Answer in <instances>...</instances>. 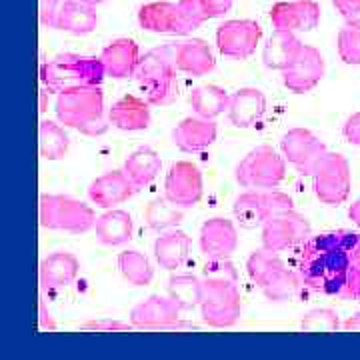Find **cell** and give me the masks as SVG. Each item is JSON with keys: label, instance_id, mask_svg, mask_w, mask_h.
<instances>
[{"label": "cell", "instance_id": "cell-1", "mask_svg": "<svg viewBox=\"0 0 360 360\" xmlns=\"http://www.w3.org/2000/svg\"><path fill=\"white\" fill-rule=\"evenodd\" d=\"M296 272L312 292L360 300V234L352 231L310 234L298 246Z\"/></svg>", "mask_w": 360, "mask_h": 360}, {"label": "cell", "instance_id": "cell-2", "mask_svg": "<svg viewBox=\"0 0 360 360\" xmlns=\"http://www.w3.org/2000/svg\"><path fill=\"white\" fill-rule=\"evenodd\" d=\"M54 110L60 124L86 136H101L110 127L101 86H72L58 92Z\"/></svg>", "mask_w": 360, "mask_h": 360}, {"label": "cell", "instance_id": "cell-3", "mask_svg": "<svg viewBox=\"0 0 360 360\" xmlns=\"http://www.w3.org/2000/svg\"><path fill=\"white\" fill-rule=\"evenodd\" d=\"M106 75L101 56L65 52L40 66V80L49 92H63L72 86H101Z\"/></svg>", "mask_w": 360, "mask_h": 360}, {"label": "cell", "instance_id": "cell-4", "mask_svg": "<svg viewBox=\"0 0 360 360\" xmlns=\"http://www.w3.org/2000/svg\"><path fill=\"white\" fill-rule=\"evenodd\" d=\"M174 52L176 44H165L148 51L141 56L139 66L134 70V78L146 90L148 103L155 106H165L172 103L176 92H179V82H176V63H174Z\"/></svg>", "mask_w": 360, "mask_h": 360}, {"label": "cell", "instance_id": "cell-5", "mask_svg": "<svg viewBox=\"0 0 360 360\" xmlns=\"http://www.w3.org/2000/svg\"><path fill=\"white\" fill-rule=\"evenodd\" d=\"M40 226L49 231L84 234L94 229L96 214L86 202L65 194H42L39 200Z\"/></svg>", "mask_w": 360, "mask_h": 360}, {"label": "cell", "instance_id": "cell-6", "mask_svg": "<svg viewBox=\"0 0 360 360\" xmlns=\"http://www.w3.org/2000/svg\"><path fill=\"white\" fill-rule=\"evenodd\" d=\"M200 314L202 321L212 328H231L234 326L240 312V292L236 281L220 278V276H205L202 278V298H200Z\"/></svg>", "mask_w": 360, "mask_h": 360}, {"label": "cell", "instance_id": "cell-7", "mask_svg": "<svg viewBox=\"0 0 360 360\" xmlns=\"http://www.w3.org/2000/svg\"><path fill=\"white\" fill-rule=\"evenodd\" d=\"M286 176V158L272 146L262 144L238 162L234 170L236 182L248 191H270L278 188Z\"/></svg>", "mask_w": 360, "mask_h": 360}, {"label": "cell", "instance_id": "cell-8", "mask_svg": "<svg viewBox=\"0 0 360 360\" xmlns=\"http://www.w3.org/2000/svg\"><path fill=\"white\" fill-rule=\"evenodd\" d=\"M312 188L322 205L340 206L350 196L352 176L347 156L340 153H326L321 165L312 172Z\"/></svg>", "mask_w": 360, "mask_h": 360}, {"label": "cell", "instance_id": "cell-9", "mask_svg": "<svg viewBox=\"0 0 360 360\" xmlns=\"http://www.w3.org/2000/svg\"><path fill=\"white\" fill-rule=\"evenodd\" d=\"M292 198L276 188L270 191H246L234 200V217L245 229H257L272 217L292 210Z\"/></svg>", "mask_w": 360, "mask_h": 360}, {"label": "cell", "instance_id": "cell-10", "mask_svg": "<svg viewBox=\"0 0 360 360\" xmlns=\"http://www.w3.org/2000/svg\"><path fill=\"white\" fill-rule=\"evenodd\" d=\"M281 150L288 165H292L300 174L310 176L328 153L326 144L309 129H290L284 132Z\"/></svg>", "mask_w": 360, "mask_h": 360}, {"label": "cell", "instance_id": "cell-11", "mask_svg": "<svg viewBox=\"0 0 360 360\" xmlns=\"http://www.w3.org/2000/svg\"><path fill=\"white\" fill-rule=\"evenodd\" d=\"M310 236V222L300 212L286 210L262 224V246L272 252L300 246Z\"/></svg>", "mask_w": 360, "mask_h": 360}, {"label": "cell", "instance_id": "cell-12", "mask_svg": "<svg viewBox=\"0 0 360 360\" xmlns=\"http://www.w3.org/2000/svg\"><path fill=\"white\" fill-rule=\"evenodd\" d=\"M205 193V182L200 168L188 162L179 160L168 170L165 180V196L179 208H193L200 202Z\"/></svg>", "mask_w": 360, "mask_h": 360}, {"label": "cell", "instance_id": "cell-13", "mask_svg": "<svg viewBox=\"0 0 360 360\" xmlns=\"http://www.w3.org/2000/svg\"><path fill=\"white\" fill-rule=\"evenodd\" d=\"M262 39V28L257 20H226L217 28V46L222 56L245 60L257 51Z\"/></svg>", "mask_w": 360, "mask_h": 360}, {"label": "cell", "instance_id": "cell-14", "mask_svg": "<svg viewBox=\"0 0 360 360\" xmlns=\"http://www.w3.org/2000/svg\"><path fill=\"white\" fill-rule=\"evenodd\" d=\"M324 72L326 65L321 51L310 44H302L292 65L283 72V84L295 94H304L321 82Z\"/></svg>", "mask_w": 360, "mask_h": 360}, {"label": "cell", "instance_id": "cell-15", "mask_svg": "<svg viewBox=\"0 0 360 360\" xmlns=\"http://www.w3.org/2000/svg\"><path fill=\"white\" fill-rule=\"evenodd\" d=\"M180 312L182 309L170 295H153L130 310V322L142 330H168L180 321Z\"/></svg>", "mask_w": 360, "mask_h": 360}, {"label": "cell", "instance_id": "cell-16", "mask_svg": "<svg viewBox=\"0 0 360 360\" xmlns=\"http://www.w3.org/2000/svg\"><path fill=\"white\" fill-rule=\"evenodd\" d=\"M270 20L276 30L310 32L321 22V6L314 0L276 2L270 11Z\"/></svg>", "mask_w": 360, "mask_h": 360}, {"label": "cell", "instance_id": "cell-17", "mask_svg": "<svg viewBox=\"0 0 360 360\" xmlns=\"http://www.w3.org/2000/svg\"><path fill=\"white\" fill-rule=\"evenodd\" d=\"M200 252L208 260H217V258H231L236 252L238 246V231L236 224L229 219L214 217V219L206 220L200 226Z\"/></svg>", "mask_w": 360, "mask_h": 360}, {"label": "cell", "instance_id": "cell-18", "mask_svg": "<svg viewBox=\"0 0 360 360\" xmlns=\"http://www.w3.org/2000/svg\"><path fill=\"white\" fill-rule=\"evenodd\" d=\"M217 136H219L217 122L198 115L182 118L176 124V129L172 130V141L176 144V148L188 155L206 150L210 144H214Z\"/></svg>", "mask_w": 360, "mask_h": 360}, {"label": "cell", "instance_id": "cell-19", "mask_svg": "<svg viewBox=\"0 0 360 360\" xmlns=\"http://www.w3.org/2000/svg\"><path fill=\"white\" fill-rule=\"evenodd\" d=\"M136 191L139 188L127 176L124 170H110L92 180V184L89 186V198L92 205L101 208H115L116 205L127 202Z\"/></svg>", "mask_w": 360, "mask_h": 360}, {"label": "cell", "instance_id": "cell-20", "mask_svg": "<svg viewBox=\"0 0 360 360\" xmlns=\"http://www.w3.org/2000/svg\"><path fill=\"white\" fill-rule=\"evenodd\" d=\"M266 112V96L264 92L252 86L236 90L231 94V104H229V120L236 129H250Z\"/></svg>", "mask_w": 360, "mask_h": 360}, {"label": "cell", "instance_id": "cell-21", "mask_svg": "<svg viewBox=\"0 0 360 360\" xmlns=\"http://www.w3.org/2000/svg\"><path fill=\"white\" fill-rule=\"evenodd\" d=\"M78 272H80V262L72 252L68 250L52 252L40 264V286L49 292L60 290L77 281Z\"/></svg>", "mask_w": 360, "mask_h": 360}, {"label": "cell", "instance_id": "cell-22", "mask_svg": "<svg viewBox=\"0 0 360 360\" xmlns=\"http://www.w3.org/2000/svg\"><path fill=\"white\" fill-rule=\"evenodd\" d=\"M108 120L115 129L124 132L146 130L150 127V103L134 94H127L108 108Z\"/></svg>", "mask_w": 360, "mask_h": 360}, {"label": "cell", "instance_id": "cell-23", "mask_svg": "<svg viewBox=\"0 0 360 360\" xmlns=\"http://www.w3.org/2000/svg\"><path fill=\"white\" fill-rule=\"evenodd\" d=\"M174 63H176V68L184 75L205 77V75L214 70L217 58H214V52L208 46L206 40L191 39L176 44Z\"/></svg>", "mask_w": 360, "mask_h": 360}, {"label": "cell", "instance_id": "cell-24", "mask_svg": "<svg viewBox=\"0 0 360 360\" xmlns=\"http://www.w3.org/2000/svg\"><path fill=\"white\" fill-rule=\"evenodd\" d=\"M106 75L112 78L134 77V70L141 60L139 44L132 39H116L106 44L101 52Z\"/></svg>", "mask_w": 360, "mask_h": 360}, {"label": "cell", "instance_id": "cell-25", "mask_svg": "<svg viewBox=\"0 0 360 360\" xmlns=\"http://www.w3.org/2000/svg\"><path fill=\"white\" fill-rule=\"evenodd\" d=\"M191 246H193V240L186 232L176 231V229L165 231L155 240L156 262L160 264V269L168 272L182 269L191 257Z\"/></svg>", "mask_w": 360, "mask_h": 360}, {"label": "cell", "instance_id": "cell-26", "mask_svg": "<svg viewBox=\"0 0 360 360\" xmlns=\"http://www.w3.org/2000/svg\"><path fill=\"white\" fill-rule=\"evenodd\" d=\"M134 232V222L127 210L108 208L104 214L96 219L94 234L96 240L104 246H122L129 243Z\"/></svg>", "mask_w": 360, "mask_h": 360}, {"label": "cell", "instance_id": "cell-27", "mask_svg": "<svg viewBox=\"0 0 360 360\" xmlns=\"http://www.w3.org/2000/svg\"><path fill=\"white\" fill-rule=\"evenodd\" d=\"M300 46H302V42L296 39L295 32L274 30V34L270 37L264 51H262V63L270 70L284 72L288 66L292 65Z\"/></svg>", "mask_w": 360, "mask_h": 360}, {"label": "cell", "instance_id": "cell-28", "mask_svg": "<svg viewBox=\"0 0 360 360\" xmlns=\"http://www.w3.org/2000/svg\"><path fill=\"white\" fill-rule=\"evenodd\" d=\"M98 25L96 6H90L80 0H65L63 11L56 22V30H65L70 34H90Z\"/></svg>", "mask_w": 360, "mask_h": 360}, {"label": "cell", "instance_id": "cell-29", "mask_svg": "<svg viewBox=\"0 0 360 360\" xmlns=\"http://www.w3.org/2000/svg\"><path fill=\"white\" fill-rule=\"evenodd\" d=\"M160 168H162V160L150 146L136 148L134 153H130L129 158L122 165V170L134 182L136 188H144L150 182H155L156 176L160 174Z\"/></svg>", "mask_w": 360, "mask_h": 360}, {"label": "cell", "instance_id": "cell-30", "mask_svg": "<svg viewBox=\"0 0 360 360\" xmlns=\"http://www.w3.org/2000/svg\"><path fill=\"white\" fill-rule=\"evenodd\" d=\"M139 25L156 34H176V4L172 2H150L139 11Z\"/></svg>", "mask_w": 360, "mask_h": 360}, {"label": "cell", "instance_id": "cell-31", "mask_svg": "<svg viewBox=\"0 0 360 360\" xmlns=\"http://www.w3.org/2000/svg\"><path fill=\"white\" fill-rule=\"evenodd\" d=\"M231 104V94L217 84H205L191 92V106L194 115L214 120L217 116L224 115Z\"/></svg>", "mask_w": 360, "mask_h": 360}, {"label": "cell", "instance_id": "cell-32", "mask_svg": "<svg viewBox=\"0 0 360 360\" xmlns=\"http://www.w3.org/2000/svg\"><path fill=\"white\" fill-rule=\"evenodd\" d=\"M284 269H286V264L283 262V258L278 257V252H272L264 246L260 250H255L246 260V272L258 288H264Z\"/></svg>", "mask_w": 360, "mask_h": 360}, {"label": "cell", "instance_id": "cell-33", "mask_svg": "<svg viewBox=\"0 0 360 360\" xmlns=\"http://www.w3.org/2000/svg\"><path fill=\"white\" fill-rule=\"evenodd\" d=\"M118 270L132 286H148L155 278L153 262L141 250H122L118 255Z\"/></svg>", "mask_w": 360, "mask_h": 360}, {"label": "cell", "instance_id": "cell-34", "mask_svg": "<svg viewBox=\"0 0 360 360\" xmlns=\"http://www.w3.org/2000/svg\"><path fill=\"white\" fill-rule=\"evenodd\" d=\"M70 146V139L65 129L54 120H42L39 124V150L44 160L65 158Z\"/></svg>", "mask_w": 360, "mask_h": 360}, {"label": "cell", "instance_id": "cell-35", "mask_svg": "<svg viewBox=\"0 0 360 360\" xmlns=\"http://www.w3.org/2000/svg\"><path fill=\"white\" fill-rule=\"evenodd\" d=\"M168 295L182 310H194L200 307L202 281L194 274H174L168 281Z\"/></svg>", "mask_w": 360, "mask_h": 360}, {"label": "cell", "instance_id": "cell-36", "mask_svg": "<svg viewBox=\"0 0 360 360\" xmlns=\"http://www.w3.org/2000/svg\"><path fill=\"white\" fill-rule=\"evenodd\" d=\"M182 210H184V208H179V206L172 205L167 196H165V198H155L150 205L146 206L144 220H146L148 229H153V231H170V229H176L180 224V220L184 217Z\"/></svg>", "mask_w": 360, "mask_h": 360}, {"label": "cell", "instance_id": "cell-37", "mask_svg": "<svg viewBox=\"0 0 360 360\" xmlns=\"http://www.w3.org/2000/svg\"><path fill=\"white\" fill-rule=\"evenodd\" d=\"M302 278L296 270L284 269L276 278H272L262 290V295L269 298L270 302H288V300H295L296 296L300 295L302 290Z\"/></svg>", "mask_w": 360, "mask_h": 360}, {"label": "cell", "instance_id": "cell-38", "mask_svg": "<svg viewBox=\"0 0 360 360\" xmlns=\"http://www.w3.org/2000/svg\"><path fill=\"white\" fill-rule=\"evenodd\" d=\"M206 20L200 0H179L176 2V37L194 32Z\"/></svg>", "mask_w": 360, "mask_h": 360}, {"label": "cell", "instance_id": "cell-39", "mask_svg": "<svg viewBox=\"0 0 360 360\" xmlns=\"http://www.w3.org/2000/svg\"><path fill=\"white\" fill-rule=\"evenodd\" d=\"M336 49L340 60L348 66H360V25H347L338 32Z\"/></svg>", "mask_w": 360, "mask_h": 360}, {"label": "cell", "instance_id": "cell-40", "mask_svg": "<svg viewBox=\"0 0 360 360\" xmlns=\"http://www.w3.org/2000/svg\"><path fill=\"white\" fill-rule=\"evenodd\" d=\"M300 328L304 333H336L338 328H342V324L335 310L314 309L302 316Z\"/></svg>", "mask_w": 360, "mask_h": 360}, {"label": "cell", "instance_id": "cell-41", "mask_svg": "<svg viewBox=\"0 0 360 360\" xmlns=\"http://www.w3.org/2000/svg\"><path fill=\"white\" fill-rule=\"evenodd\" d=\"M63 4H65V0H39L40 22L46 28H56Z\"/></svg>", "mask_w": 360, "mask_h": 360}, {"label": "cell", "instance_id": "cell-42", "mask_svg": "<svg viewBox=\"0 0 360 360\" xmlns=\"http://www.w3.org/2000/svg\"><path fill=\"white\" fill-rule=\"evenodd\" d=\"M80 328H82V330H96V333H101V330L115 333V330H130V328H134V326H132V322L129 324V322L116 321V319H98V321L82 322Z\"/></svg>", "mask_w": 360, "mask_h": 360}, {"label": "cell", "instance_id": "cell-43", "mask_svg": "<svg viewBox=\"0 0 360 360\" xmlns=\"http://www.w3.org/2000/svg\"><path fill=\"white\" fill-rule=\"evenodd\" d=\"M347 25H360V0H333Z\"/></svg>", "mask_w": 360, "mask_h": 360}, {"label": "cell", "instance_id": "cell-44", "mask_svg": "<svg viewBox=\"0 0 360 360\" xmlns=\"http://www.w3.org/2000/svg\"><path fill=\"white\" fill-rule=\"evenodd\" d=\"M200 4H202V11L206 14V20L208 18H220L232 8V0H200Z\"/></svg>", "mask_w": 360, "mask_h": 360}, {"label": "cell", "instance_id": "cell-45", "mask_svg": "<svg viewBox=\"0 0 360 360\" xmlns=\"http://www.w3.org/2000/svg\"><path fill=\"white\" fill-rule=\"evenodd\" d=\"M342 136L347 139V142L354 144V146H360V110L350 115L342 127Z\"/></svg>", "mask_w": 360, "mask_h": 360}, {"label": "cell", "instance_id": "cell-46", "mask_svg": "<svg viewBox=\"0 0 360 360\" xmlns=\"http://www.w3.org/2000/svg\"><path fill=\"white\" fill-rule=\"evenodd\" d=\"M39 328L40 330H56V322L52 319V314L44 307V300H39Z\"/></svg>", "mask_w": 360, "mask_h": 360}, {"label": "cell", "instance_id": "cell-47", "mask_svg": "<svg viewBox=\"0 0 360 360\" xmlns=\"http://www.w3.org/2000/svg\"><path fill=\"white\" fill-rule=\"evenodd\" d=\"M342 328L345 330H352V333H360V310L356 314H352L350 319L342 322Z\"/></svg>", "mask_w": 360, "mask_h": 360}, {"label": "cell", "instance_id": "cell-48", "mask_svg": "<svg viewBox=\"0 0 360 360\" xmlns=\"http://www.w3.org/2000/svg\"><path fill=\"white\" fill-rule=\"evenodd\" d=\"M170 333H182V330H198V326L196 324H193V322H184V321H179L174 322L170 328H168Z\"/></svg>", "mask_w": 360, "mask_h": 360}, {"label": "cell", "instance_id": "cell-49", "mask_svg": "<svg viewBox=\"0 0 360 360\" xmlns=\"http://www.w3.org/2000/svg\"><path fill=\"white\" fill-rule=\"evenodd\" d=\"M348 219L352 220V222L360 229V198L359 200H354V202L350 205V208H348Z\"/></svg>", "mask_w": 360, "mask_h": 360}, {"label": "cell", "instance_id": "cell-50", "mask_svg": "<svg viewBox=\"0 0 360 360\" xmlns=\"http://www.w3.org/2000/svg\"><path fill=\"white\" fill-rule=\"evenodd\" d=\"M46 110V90H40V112Z\"/></svg>", "mask_w": 360, "mask_h": 360}, {"label": "cell", "instance_id": "cell-51", "mask_svg": "<svg viewBox=\"0 0 360 360\" xmlns=\"http://www.w3.org/2000/svg\"><path fill=\"white\" fill-rule=\"evenodd\" d=\"M80 2H86L90 6H98V4H104L106 0H80Z\"/></svg>", "mask_w": 360, "mask_h": 360}]
</instances>
